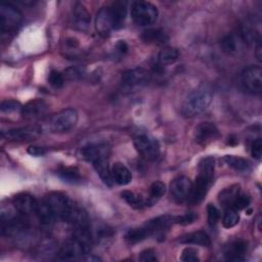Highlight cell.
Listing matches in <instances>:
<instances>
[{
  "instance_id": "obj_1",
  "label": "cell",
  "mask_w": 262,
  "mask_h": 262,
  "mask_svg": "<svg viewBox=\"0 0 262 262\" xmlns=\"http://www.w3.org/2000/svg\"><path fill=\"white\" fill-rule=\"evenodd\" d=\"M213 99V92L207 85H202L191 91L182 104L185 117H195L205 112Z\"/></svg>"
},
{
  "instance_id": "obj_2",
  "label": "cell",
  "mask_w": 262,
  "mask_h": 262,
  "mask_svg": "<svg viewBox=\"0 0 262 262\" xmlns=\"http://www.w3.org/2000/svg\"><path fill=\"white\" fill-rule=\"evenodd\" d=\"M158 9L155 5L145 1H136L131 5V16L138 26L152 25L158 18Z\"/></svg>"
},
{
  "instance_id": "obj_3",
  "label": "cell",
  "mask_w": 262,
  "mask_h": 262,
  "mask_svg": "<svg viewBox=\"0 0 262 262\" xmlns=\"http://www.w3.org/2000/svg\"><path fill=\"white\" fill-rule=\"evenodd\" d=\"M23 20L21 12L10 3L0 5V26L2 35L14 33Z\"/></svg>"
},
{
  "instance_id": "obj_4",
  "label": "cell",
  "mask_w": 262,
  "mask_h": 262,
  "mask_svg": "<svg viewBox=\"0 0 262 262\" xmlns=\"http://www.w3.org/2000/svg\"><path fill=\"white\" fill-rule=\"evenodd\" d=\"M78 113L74 108H66L54 115L48 124L51 132H67L74 128L78 123Z\"/></svg>"
},
{
  "instance_id": "obj_5",
  "label": "cell",
  "mask_w": 262,
  "mask_h": 262,
  "mask_svg": "<svg viewBox=\"0 0 262 262\" xmlns=\"http://www.w3.org/2000/svg\"><path fill=\"white\" fill-rule=\"evenodd\" d=\"M134 146L137 152L148 161L156 160L160 155L159 142L145 134H140L134 137Z\"/></svg>"
},
{
  "instance_id": "obj_6",
  "label": "cell",
  "mask_w": 262,
  "mask_h": 262,
  "mask_svg": "<svg viewBox=\"0 0 262 262\" xmlns=\"http://www.w3.org/2000/svg\"><path fill=\"white\" fill-rule=\"evenodd\" d=\"M242 84L244 88L252 93L259 94L262 91V70L259 66H250L242 73Z\"/></svg>"
},
{
  "instance_id": "obj_7",
  "label": "cell",
  "mask_w": 262,
  "mask_h": 262,
  "mask_svg": "<svg viewBox=\"0 0 262 262\" xmlns=\"http://www.w3.org/2000/svg\"><path fill=\"white\" fill-rule=\"evenodd\" d=\"M148 73L142 68H135L123 73L121 82L124 88L134 89L143 86L148 81Z\"/></svg>"
},
{
  "instance_id": "obj_8",
  "label": "cell",
  "mask_w": 262,
  "mask_h": 262,
  "mask_svg": "<svg viewBox=\"0 0 262 262\" xmlns=\"http://www.w3.org/2000/svg\"><path fill=\"white\" fill-rule=\"evenodd\" d=\"M41 134V128L38 126H26L7 131H2V136L8 140L25 141L32 140Z\"/></svg>"
},
{
  "instance_id": "obj_9",
  "label": "cell",
  "mask_w": 262,
  "mask_h": 262,
  "mask_svg": "<svg viewBox=\"0 0 262 262\" xmlns=\"http://www.w3.org/2000/svg\"><path fill=\"white\" fill-rule=\"evenodd\" d=\"M192 189V182L185 176L175 178L170 184V192L177 202H184L189 199Z\"/></svg>"
},
{
  "instance_id": "obj_10",
  "label": "cell",
  "mask_w": 262,
  "mask_h": 262,
  "mask_svg": "<svg viewBox=\"0 0 262 262\" xmlns=\"http://www.w3.org/2000/svg\"><path fill=\"white\" fill-rule=\"evenodd\" d=\"M86 254L85 247L77 238L73 237L63 243L58 252V258L61 260H74Z\"/></svg>"
},
{
  "instance_id": "obj_11",
  "label": "cell",
  "mask_w": 262,
  "mask_h": 262,
  "mask_svg": "<svg viewBox=\"0 0 262 262\" xmlns=\"http://www.w3.org/2000/svg\"><path fill=\"white\" fill-rule=\"evenodd\" d=\"M48 111V104L42 99H34L23 105L21 117L26 120H36L43 117Z\"/></svg>"
},
{
  "instance_id": "obj_12",
  "label": "cell",
  "mask_w": 262,
  "mask_h": 262,
  "mask_svg": "<svg viewBox=\"0 0 262 262\" xmlns=\"http://www.w3.org/2000/svg\"><path fill=\"white\" fill-rule=\"evenodd\" d=\"M219 135L216 126L210 122H204L196 126L194 130V140L199 144H208L215 140Z\"/></svg>"
},
{
  "instance_id": "obj_13",
  "label": "cell",
  "mask_w": 262,
  "mask_h": 262,
  "mask_svg": "<svg viewBox=\"0 0 262 262\" xmlns=\"http://www.w3.org/2000/svg\"><path fill=\"white\" fill-rule=\"evenodd\" d=\"M37 203L38 201L29 193H18L12 200L15 210L24 215L35 214Z\"/></svg>"
},
{
  "instance_id": "obj_14",
  "label": "cell",
  "mask_w": 262,
  "mask_h": 262,
  "mask_svg": "<svg viewBox=\"0 0 262 262\" xmlns=\"http://www.w3.org/2000/svg\"><path fill=\"white\" fill-rule=\"evenodd\" d=\"M211 183H212V180H209L208 178L202 175H198L195 182L192 183V189H191V193L188 201L191 204L201 203L206 196Z\"/></svg>"
},
{
  "instance_id": "obj_15",
  "label": "cell",
  "mask_w": 262,
  "mask_h": 262,
  "mask_svg": "<svg viewBox=\"0 0 262 262\" xmlns=\"http://www.w3.org/2000/svg\"><path fill=\"white\" fill-rule=\"evenodd\" d=\"M95 28H96V31L102 36L110 35V33L115 29L114 21L107 6L102 7L97 12L96 19H95Z\"/></svg>"
},
{
  "instance_id": "obj_16",
  "label": "cell",
  "mask_w": 262,
  "mask_h": 262,
  "mask_svg": "<svg viewBox=\"0 0 262 262\" xmlns=\"http://www.w3.org/2000/svg\"><path fill=\"white\" fill-rule=\"evenodd\" d=\"M72 19L75 28H77L78 30L86 31L90 26L91 16L83 4L76 3L73 8Z\"/></svg>"
},
{
  "instance_id": "obj_17",
  "label": "cell",
  "mask_w": 262,
  "mask_h": 262,
  "mask_svg": "<svg viewBox=\"0 0 262 262\" xmlns=\"http://www.w3.org/2000/svg\"><path fill=\"white\" fill-rule=\"evenodd\" d=\"M81 154L85 160L92 163L101 158H108L110 147L106 144H90L83 147Z\"/></svg>"
},
{
  "instance_id": "obj_18",
  "label": "cell",
  "mask_w": 262,
  "mask_h": 262,
  "mask_svg": "<svg viewBox=\"0 0 262 262\" xmlns=\"http://www.w3.org/2000/svg\"><path fill=\"white\" fill-rule=\"evenodd\" d=\"M171 224H173V216L164 215L149 220L144 224V227L148 230L150 235L162 234Z\"/></svg>"
},
{
  "instance_id": "obj_19",
  "label": "cell",
  "mask_w": 262,
  "mask_h": 262,
  "mask_svg": "<svg viewBox=\"0 0 262 262\" xmlns=\"http://www.w3.org/2000/svg\"><path fill=\"white\" fill-rule=\"evenodd\" d=\"M248 244L244 239H236L227 246L225 257L229 261H243L244 255L247 253Z\"/></svg>"
},
{
  "instance_id": "obj_20",
  "label": "cell",
  "mask_w": 262,
  "mask_h": 262,
  "mask_svg": "<svg viewBox=\"0 0 262 262\" xmlns=\"http://www.w3.org/2000/svg\"><path fill=\"white\" fill-rule=\"evenodd\" d=\"M107 7L112 15L115 29L121 28L127 15V3L125 1H115Z\"/></svg>"
},
{
  "instance_id": "obj_21",
  "label": "cell",
  "mask_w": 262,
  "mask_h": 262,
  "mask_svg": "<svg viewBox=\"0 0 262 262\" xmlns=\"http://www.w3.org/2000/svg\"><path fill=\"white\" fill-rule=\"evenodd\" d=\"M111 174L113 180L119 185H127L132 180V174L130 170L120 162H117L113 165L111 169Z\"/></svg>"
},
{
  "instance_id": "obj_22",
  "label": "cell",
  "mask_w": 262,
  "mask_h": 262,
  "mask_svg": "<svg viewBox=\"0 0 262 262\" xmlns=\"http://www.w3.org/2000/svg\"><path fill=\"white\" fill-rule=\"evenodd\" d=\"M35 214L38 217L39 221L44 225H51L56 219L53 211L51 210L46 201H38Z\"/></svg>"
},
{
  "instance_id": "obj_23",
  "label": "cell",
  "mask_w": 262,
  "mask_h": 262,
  "mask_svg": "<svg viewBox=\"0 0 262 262\" xmlns=\"http://www.w3.org/2000/svg\"><path fill=\"white\" fill-rule=\"evenodd\" d=\"M91 164L93 165L95 171L97 172V174L99 175L103 183L108 186H112L114 180L112 178L111 170L108 168V158H101V159L95 160Z\"/></svg>"
},
{
  "instance_id": "obj_24",
  "label": "cell",
  "mask_w": 262,
  "mask_h": 262,
  "mask_svg": "<svg viewBox=\"0 0 262 262\" xmlns=\"http://www.w3.org/2000/svg\"><path fill=\"white\" fill-rule=\"evenodd\" d=\"M141 38L144 42L156 45H163L169 39L167 34L160 29H147L142 33Z\"/></svg>"
},
{
  "instance_id": "obj_25",
  "label": "cell",
  "mask_w": 262,
  "mask_h": 262,
  "mask_svg": "<svg viewBox=\"0 0 262 262\" xmlns=\"http://www.w3.org/2000/svg\"><path fill=\"white\" fill-rule=\"evenodd\" d=\"M180 242L183 244H192V245H199L203 247H208L211 244L209 234L202 230L194 231L182 236L180 238Z\"/></svg>"
},
{
  "instance_id": "obj_26",
  "label": "cell",
  "mask_w": 262,
  "mask_h": 262,
  "mask_svg": "<svg viewBox=\"0 0 262 262\" xmlns=\"http://www.w3.org/2000/svg\"><path fill=\"white\" fill-rule=\"evenodd\" d=\"M121 196L122 199L132 208L140 210L142 208H144L145 206H147V201H145L140 194L135 193L133 191H129V190H124L123 192H121Z\"/></svg>"
},
{
  "instance_id": "obj_27",
  "label": "cell",
  "mask_w": 262,
  "mask_h": 262,
  "mask_svg": "<svg viewBox=\"0 0 262 262\" xmlns=\"http://www.w3.org/2000/svg\"><path fill=\"white\" fill-rule=\"evenodd\" d=\"M179 57V51L174 47L163 48L158 56V61L161 66H167L174 63Z\"/></svg>"
},
{
  "instance_id": "obj_28",
  "label": "cell",
  "mask_w": 262,
  "mask_h": 262,
  "mask_svg": "<svg viewBox=\"0 0 262 262\" xmlns=\"http://www.w3.org/2000/svg\"><path fill=\"white\" fill-rule=\"evenodd\" d=\"M224 161L229 167H231L232 169H234L235 171H238V172H248L251 169L250 163L246 159H243L239 157L225 156Z\"/></svg>"
},
{
  "instance_id": "obj_29",
  "label": "cell",
  "mask_w": 262,
  "mask_h": 262,
  "mask_svg": "<svg viewBox=\"0 0 262 262\" xmlns=\"http://www.w3.org/2000/svg\"><path fill=\"white\" fill-rule=\"evenodd\" d=\"M214 168H215V161L212 157L204 158L199 163V175H202L209 180H213L214 176Z\"/></svg>"
},
{
  "instance_id": "obj_30",
  "label": "cell",
  "mask_w": 262,
  "mask_h": 262,
  "mask_svg": "<svg viewBox=\"0 0 262 262\" xmlns=\"http://www.w3.org/2000/svg\"><path fill=\"white\" fill-rule=\"evenodd\" d=\"M150 234H149L148 230L143 226V227L133 228V229L128 230L127 233L125 234V239L129 244H136V243H139V242L145 239Z\"/></svg>"
},
{
  "instance_id": "obj_31",
  "label": "cell",
  "mask_w": 262,
  "mask_h": 262,
  "mask_svg": "<svg viewBox=\"0 0 262 262\" xmlns=\"http://www.w3.org/2000/svg\"><path fill=\"white\" fill-rule=\"evenodd\" d=\"M238 191H239L238 185H232L230 187L225 188L219 193V202L223 205H227L228 207H230L233 200L238 194Z\"/></svg>"
},
{
  "instance_id": "obj_32",
  "label": "cell",
  "mask_w": 262,
  "mask_h": 262,
  "mask_svg": "<svg viewBox=\"0 0 262 262\" xmlns=\"http://www.w3.org/2000/svg\"><path fill=\"white\" fill-rule=\"evenodd\" d=\"M238 220H239V215L237 210L233 209L232 207H228L224 212L222 224L225 228H231L238 223Z\"/></svg>"
},
{
  "instance_id": "obj_33",
  "label": "cell",
  "mask_w": 262,
  "mask_h": 262,
  "mask_svg": "<svg viewBox=\"0 0 262 262\" xmlns=\"http://www.w3.org/2000/svg\"><path fill=\"white\" fill-rule=\"evenodd\" d=\"M58 175L64 181L71 182V183H76V182H79L81 180V176H80L79 171L76 168H72V167L62 168L61 170L58 171Z\"/></svg>"
},
{
  "instance_id": "obj_34",
  "label": "cell",
  "mask_w": 262,
  "mask_h": 262,
  "mask_svg": "<svg viewBox=\"0 0 262 262\" xmlns=\"http://www.w3.org/2000/svg\"><path fill=\"white\" fill-rule=\"evenodd\" d=\"M166 192V185L161 182V181H156L151 184L150 186V191H149V200L147 201L148 204H152L155 201L159 200L162 198Z\"/></svg>"
},
{
  "instance_id": "obj_35",
  "label": "cell",
  "mask_w": 262,
  "mask_h": 262,
  "mask_svg": "<svg viewBox=\"0 0 262 262\" xmlns=\"http://www.w3.org/2000/svg\"><path fill=\"white\" fill-rule=\"evenodd\" d=\"M220 45H221L222 50L227 53H234L238 47L237 40L233 35H227V36L223 37L221 39Z\"/></svg>"
},
{
  "instance_id": "obj_36",
  "label": "cell",
  "mask_w": 262,
  "mask_h": 262,
  "mask_svg": "<svg viewBox=\"0 0 262 262\" xmlns=\"http://www.w3.org/2000/svg\"><path fill=\"white\" fill-rule=\"evenodd\" d=\"M48 83L53 87V88H60L62 87L63 83H64V76L57 72V71H51L48 75Z\"/></svg>"
},
{
  "instance_id": "obj_37",
  "label": "cell",
  "mask_w": 262,
  "mask_h": 262,
  "mask_svg": "<svg viewBox=\"0 0 262 262\" xmlns=\"http://www.w3.org/2000/svg\"><path fill=\"white\" fill-rule=\"evenodd\" d=\"M21 107H23V105L18 101L13 100V99L3 100L1 102V105H0L1 112L2 113H8V114L16 112V111H20Z\"/></svg>"
},
{
  "instance_id": "obj_38",
  "label": "cell",
  "mask_w": 262,
  "mask_h": 262,
  "mask_svg": "<svg viewBox=\"0 0 262 262\" xmlns=\"http://www.w3.org/2000/svg\"><path fill=\"white\" fill-rule=\"evenodd\" d=\"M207 213H208V223L210 226H215L220 218V212L219 210L212 204H209L207 207Z\"/></svg>"
},
{
  "instance_id": "obj_39",
  "label": "cell",
  "mask_w": 262,
  "mask_h": 262,
  "mask_svg": "<svg viewBox=\"0 0 262 262\" xmlns=\"http://www.w3.org/2000/svg\"><path fill=\"white\" fill-rule=\"evenodd\" d=\"M250 202H251V200H250V198L248 195L239 194L238 193L236 195V198L233 200V202H232L230 207H232L233 209H235L237 211L238 210H243V209L247 208L250 205Z\"/></svg>"
},
{
  "instance_id": "obj_40",
  "label": "cell",
  "mask_w": 262,
  "mask_h": 262,
  "mask_svg": "<svg viewBox=\"0 0 262 262\" xmlns=\"http://www.w3.org/2000/svg\"><path fill=\"white\" fill-rule=\"evenodd\" d=\"M198 219V215L194 213H186L181 216H173V223L180 225H187L194 222Z\"/></svg>"
},
{
  "instance_id": "obj_41",
  "label": "cell",
  "mask_w": 262,
  "mask_h": 262,
  "mask_svg": "<svg viewBox=\"0 0 262 262\" xmlns=\"http://www.w3.org/2000/svg\"><path fill=\"white\" fill-rule=\"evenodd\" d=\"M180 260L184 262H199L200 258L198 257V252L192 248H185L181 252Z\"/></svg>"
},
{
  "instance_id": "obj_42",
  "label": "cell",
  "mask_w": 262,
  "mask_h": 262,
  "mask_svg": "<svg viewBox=\"0 0 262 262\" xmlns=\"http://www.w3.org/2000/svg\"><path fill=\"white\" fill-rule=\"evenodd\" d=\"M251 155L254 159L260 160L262 156V141L260 138H257L253 141L251 145Z\"/></svg>"
},
{
  "instance_id": "obj_43",
  "label": "cell",
  "mask_w": 262,
  "mask_h": 262,
  "mask_svg": "<svg viewBox=\"0 0 262 262\" xmlns=\"http://www.w3.org/2000/svg\"><path fill=\"white\" fill-rule=\"evenodd\" d=\"M139 260L143 262H154V261H157L158 258L156 256V253L151 249H147L140 253Z\"/></svg>"
},
{
  "instance_id": "obj_44",
  "label": "cell",
  "mask_w": 262,
  "mask_h": 262,
  "mask_svg": "<svg viewBox=\"0 0 262 262\" xmlns=\"http://www.w3.org/2000/svg\"><path fill=\"white\" fill-rule=\"evenodd\" d=\"M28 152L32 156H43L46 154V149L41 146H30L28 148Z\"/></svg>"
},
{
  "instance_id": "obj_45",
  "label": "cell",
  "mask_w": 262,
  "mask_h": 262,
  "mask_svg": "<svg viewBox=\"0 0 262 262\" xmlns=\"http://www.w3.org/2000/svg\"><path fill=\"white\" fill-rule=\"evenodd\" d=\"M82 259H85V260H87V261H98V260H100V258L94 257V256H89V257H87V258H82Z\"/></svg>"
}]
</instances>
